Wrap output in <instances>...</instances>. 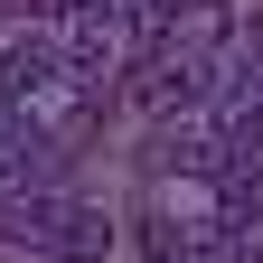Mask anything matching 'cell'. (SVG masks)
Segmentation results:
<instances>
[{"instance_id": "obj_1", "label": "cell", "mask_w": 263, "mask_h": 263, "mask_svg": "<svg viewBox=\"0 0 263 263\" xmlns=\"http://www.w3.org/2000/svg\"><path fill=\"white\" fill-rule=\"evenodd\" d=\"M216 66L226 57H197L188 38H151V57L132 66V104L141 113H207V85H216Z\"/></svg>"}, {"instance_id": "obj_2", "label": "cell", "mask_w": 263, "mask_h": 263, "mask_svg": "<svg viewBox=\"0 0 263 263\" xmlns=\"http://www.w3.org/2000/svg\"><path fill=\"white\" fill-rule=\"evenodd\" d=\"M66 207H76L66 188H47V179H28V170H19L10 188H0V245H10V254H57Z\"/></svg>"}, {"instance_id": "obj_3", "label": "cell", "mask_w": 263, "mask_h": 263, "mask_svg": "<svg viewBox=\"0 0 263 263\" xmlns=\"http://www.w3.org/2000/svg\"><path fill=\"white\" fill-rule=\"evenodd\" d=\"M113 245V226H104V207H66V235H57V263H94Z\"/></svg>"}, {"instance_id": "obj_4", "label": "cell", "mask_w": 263, "mask_h": 263, "mask_svg": "<svg viewBox=\"0 0 263 263\" xmlns=\"http://www.w3.org/2000/svg\"><path fill=\"white\" fill-rule=\"evenodd\" d=\"M179 0H122V38H170Z\"/></svg>"}, {"instance_id": "obj_5", "label": "cell", "mask_w": 263, "mask_h": 263, "mask_svg": "<svg viewBox=\"0 0 263 263\" xmlns=\"http://www.w3.org/2000/svg\"><path fill=\"white\" fill-rule=\"evenodd\" d=\"M245 57H254V66H263V28H245Z\"/></svg>"}]
</instances>
